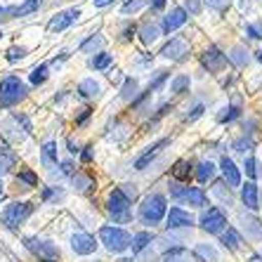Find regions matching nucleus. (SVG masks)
<instances>
[{"label": "nucleus", "mask_w": 262, "mask_h": 262, "mask_svg": "<svg viewBox=\"0 0 262 262\" xmlns=\"http://www.w3.org/2000/svg\"><path fill=\"white\" fill-rule=\"evenodd\" d=\"M168 215V201L163 194H149L140 206V220L144 225H159Z\"/></svg>", "instance_id": "f257e3e1"}, {"label": "nucleus", "mask_w": 262, "mask_h": 262, "mask_svg": "<svg viewBox=\"0 0 262 262\" xmlns=\"http://www.w3.org/2000/svg\"><path fill=\"white\" fill-rule=\"evenodd\" d=\"M29 88L17 78V76H7L0 80V106H14L26 97Z\"/></svg>", "instance_id": "f03ea898"}, {"label": "nucleus", "mask_w": 262, "mask_h": 262, "mask_svg": "<svg viewBox=\"0 0 262 262\" xmlns=\"http://www.w3.org/2000/svg\"><path fill=\"white\" fill-rule=\"evenodd\" d=\"M99 238H102V244L111 253H123V250L130 248V244H133V236L125 229H121V227H102L99 229Z\"/></svg>", "instance_id": "7ed1b4c3"}, {"label": "nucleus", "mask_w": 262, "mask_h": 262, "mask_svg": "<svg viewBox=\"0 0 262 262\" xmlns=\"http://www.w3.org/2000/svg\"><path fill=\"white\" fill-rule=\"evenodd\" d=\"M130 206H133V199H130L121 187H116V189L109 194V203H106V208H109L111 217L116 220V222H128V220L133 217V215H130Z\"/></svg>", "instance_id": "20e7f679"}, {"label": "nucleus", "mask_w": 262, "mask_h": 262, "mask_svg": "<svg viewBox=\"0 0 262 262\" xmlns=\"http://www.w3.org/2000/svg\"><path fill=\"white\" fill-rule=\"evenodd\" d=\"M227 215L220 208H208L206 213L201 215V229L208 234H222L227 229Z\"/></svg>", "instance_id": "39448f33"}, {"label": "nucleus", "mask_w": 262, "mask_h": 262, "mask_svg": "<svg viewBox=\"0 0 262 262\" xmlns=\"http://www.w3.org/2000/svg\"><path fill=\"white\" fill-rule=\"evenodd\" d=\"M31 210H33L31 203H19V201L10 203V206L3 210V220H5V225L10 227V229H17V227L31 215Z\"/></svg>", "instance_id": "423d86ee"}, {"label": "nucleus", "mask_w": 262, "mask_h": 262, "mask_svg": "<svg viewBox=\"0 0 262 262\" xmlns=\"http://www.w3.org/2000/svg\"><path fill=\"white\" fill-rule=\"evenodd\" d=\"M187 55H189V43L184 38H172L170 43H165V48L161 50V57L172 61H182Z\"/></svg>", "instance_id": "0eeeda50"}, {"label": "nucleus", "mask_w": 262, "mask_h": 262, "mask_svg": "<svg viewBox=\"0 0 262 262\" xmlns=\"http://www.w3.org/2000/svg\"><path fill=\"white\" fill-rule=\"evenodd\" d=\"M201 61H203V67H206L210 73H217V71H222V67H225L229 59H227V55L222 52V50H217L215 45H210V48L203 52Z\"/></svg>", "instance_id": "6e6552de"}, {"label": "nucleus", "mask_w": 262, "mask_h": 262, "mask_svg": "<svg viewBox=\"0 0 262 262\" xmlns=\"http://www.w3.org/2000/svg\"><path fill=\"white\" fill-rule=\"evenodd\" d=\"M187 19H189L187 10H184V7H175V10H170V12L163 17V26H161V31H163V33H172V31H177L180 26L187 24Z\"/></svg>", "instance_id": "1a4fd4ad"}, {"label": "nucleus", "mask_w": 262, "mask_h": 262, "mask_svg": "<svg viewBox=\"0 0 262 262\" xmlns=\"http://www.w3.org/2000/svg\"><path fill=\"white\" fill-rule=\"evenodd\" d=\"M78 17H80V10H78V7H71V10H64V12H57L55 17L50 19L48 29L50 31H64V29H69V26H71Z\"/></svg>", "instance_id": "9d476101"}, {"label": "nucleus", "mask_w": 262, "mask_h": 262, "mask_svg": "<svg viewBox=\"0 0 262 262\" xmlns=\"http://www.w3.org/2000/svg\"><path fill=\"white\" fill-rule=\"evenodd\" d=\"M165 222H168V229H182V227H191L194 225V217H191L187 210L182 208H170L168 215H165Z\"/></svg>", "instance_id": "9b49d317"}, {"label": "nucleus", "mask_w": 262, "mask_h": 262, "mask_svg": "<svg viewBox=\"0 0 262 262\" xmlns=\"http://www.w3.org/2000/svg\"><path fill=\"white\" fill-rule=\"evenodd\" d=\"M220 170H222V177H225L227 187H241V170L236 168V163H234L232 159H227V156H222V161H220Z\"/></svg>", "instance_id": "f8f14e48"}, {"label": "nucleus", "mask_w": 262, "mask_h": 262, "mask_svg": "<svg viewBox=\"0 0 262 262\" xmlns=\"http://www.w3.org/2000/svg\"><path fill=\"white\" fill-rule=\"evenodd\" d=\"M241 201L248 210H260V189L255 182L241 184Z\"/></svg>", "instance_id": "ddd939ff"}, {"label": "nucleus", "mask_w": 262, "mask_h": 262, "mask_svg": "<svg viewBox=\"0 0 262 262\" xmlns=\"http://www.w3.org/2000/svg\"><path fill=\"white\" fill-rule=\"evenodd\" d=\"M168 144H170V140H168V137H163V140H159L154 146H149V151H144V154L140 156V159L135 161V170H144L146 165L151 163V161L161 154V149H163V146H168Z\"/></svg>", "instance_id": "4468645a"}, {"label": "nucleus", "mask_w": 262, "mask_h": 262, "mask_svg": "<svg viewBox=\"0 0 262 262\" xmlns=\"http://www.w3.org/2000/svg\"><path fill=\"white\" fill-rule=\"evenodd\" d=\"M71 248L76 250L78 255H92L95 248H97V244H95V238H92L90 234H76V236L71 238Z\"/></svg>", "instance_id": "2eb2a0df"}, {"label": "nucleus", "mask_w": 262, "mask_h": 262, "mask_svg": "<svg viewBox=\"0 0 262 262\" xmlns=\"http://www.w3.org/2000/svg\"><path fill=\"white\" fill-rule=\"evenodd\" d=\"M180 201L189 203V206H194V208H203V206H208V196L201 187H187Z\"/></svg>", "instance_id": "dca6fc26"}, {"label": "nucleus", "mask_w": 262, "mask_h": 262, "mask_svg": "<svg viewBox=\"0 0 262 262\" xmlns=\"http://www.w3.org/2000/svg\"><path fill=\"white\" fill-rule=\"evenodd\" d=\"M26 246H29L36 255H43L48 257V260H52V257H59V250H57V246H52L50 241H26Z\"/></svg>", "instance_id": "f3484780"}, {"label": "nucleus", "mask_w": 262, "mask_h": 262, "mask_svg": "<svg viewBox=\"0 0 262 262\" xmlns=\"http://www.w3.org/2000/svg\"><path fill=\"white\" fill-rule=\"evenodd\" d=\"M99 92H102V85H99L95 78H85V80H80L78 83V95L80 97H97Z\"/></svg>", "instance_id": "a211bd4d"}, {"label": "nucleus", "mask_w": 262, "mask_h": 262, "mask_svg": "<svg viewBox=\"0 0 262 262\" xmlns=\"http://www.w3.org/2000/svg\"><path fill=\"white\" fill-rule=\"evenodd\" d=\"M40 161H43L45 168L57 165V142H45L43 149H40Z\"/></svg>", "instance_id": "6ab92c4d"}, {"label": "nucleus", "mask_w": 262, "mask_h": 262, "mask_svg": "<svg viewBox=\"0 0 262 262\" xmlns=\"http://www.w3.org/2000/svg\"><path fill=\"white\" fill-rule=\"evenodd\" d=\"M159 36H161V29L156 24H144L140 29V40L144 45H154L156 40H159Z\"/></svg>", "instance_id": "aec40b11"}, {"label": "nucleus", "mask_w": 262, "mask_h": 262, "mask_svg": "<svg viewBox=\"0 0 262 262\" xmlns=\"http://www.w3.org/2000/svg\"><path fill=\"white\" fill-rule=\"evenodd\" d=\"M172 177H175L177 182H189L191 177V163L189 161H177L175 165H172Z\"/></svg>", "instance_id": "412c9836"}, {"label": "nucleus", "mask_w": 262, "mask_h": 262, "mask_svg": "<svg viewBox=\"0 0 262 262\" xmlns=\"http://www.w3.org/2000/svg\"><path fill=\"white\" fill-rule=\"evenodd\" d=\"M220 244L225 246V248H229V250H236L238 246H241V236H238L236 229L227 227V232H222V238H220Z\"/></svg>", "instance_id": "4be33fe9"}, {"label": "nucleus", "mask_w": 262, "mask_h": 262, "mask_svg": "<svg viewBox=\"0 0 262 262\" xmlns=\"http://www.w3.org/2000/svg\"><path fill=\"white\" fill-rule=\"evenodd\" d=\"M215 177V165L210 163V161H203V163H199V168H196V180L201 184L210 182Z\"/></svg>", "instance_id": "5701e85b"}, {"label": "nucleus", "mask_w": 262, "mask_h": 262, "mask_svg": "<svg viewBox=\"0 0 262 262\" xmlns=\"http://www.w3.org/2000/svg\"><path fill=\"white\" fill-rule=\"evenodd\" d=\"M227 59L229 61H234V64H236V67H246V64H248V50H244V45H234L232 48V52H229V55H227Z\"/></svg>", "instance_id": "b1692460"}, {"label": "nucleus", "mask_w": 262, "mask_h": 262, "mask_svg": "<svg viewBox=\"0 0 262 262\" xmlns=\"http://www.w3.org/2000/svg\"><path fill=\"white\" fill-rule=\"evenodd\" d=\"M111 61H114V57H111L109 52H97V55L90 59V67L97 69V71H104V69L111 67Z\"/></svg>", "instance_id": "393cba45"}, {"label": "nucleus", "mask_w": 262, "mask_h": 262, "mask_svg": "<svg viewBox=\"0 0 262 262\" xmlns=\"http://www.w3.org/2000/svg\"><path fill=\"white\" fill-rule=\"evenodd\" d=\"M40 5H43V0H26L24 5L14 7V17H26V14H33Z\"/></svg>", "instance_id": "a878e982"}, {"label": "nucleus", "mask_w": 262, "mask_h": 262, "mask_svg": "<svg viewBox=\"0 0 262 262\" xmlns=\"http://www.w3.org/2000/svg\"><path fill=\"white\" fill-rule=\"evenodd\" d=\"M151 244V234L149 232H140V234H135L133 236V253H140V250H144L146 246Z\"/></svg>", "instance_id": "bb28decb"}, {"label": "nucleus", "mask_w": 262, "mask_h": 262, "mask_svg": "<svg viewBox=\"0 0 262 262\" xmlns=\"http://www.w3.org/2000/svg\"><path fill=\"white\" fill-rule=\"evenodd\" d=\"M189 76H187V73H177L175 78L170 80V92H177V95H180V92H184L187 90V88H189Z\"/></svg>", "instance_id": "cd10ccee"}, {"label": "nucleus", "mask_w": 262, "mask_h": 262, "mask_svg": "<svg viewBox=\"0 0 262 262\" xmlns=\"http://www.w3.org/2000/svg\"><path fill=\"white\" fill-rule=\"evenodd\" d=\"M29 78H31L33 85H43L45 80H48V64H38V67L31 71Z\"/></svg>", "instance_id": "c85d7f7f"}, {"label": "nucleus", "mask_w": 262, "mask_h": 262, "mask_svg": "<svg viewBox=\"0 0 262 262\" xmlns=\"http://www.w3.org/2000/svg\"><path fill=\"white\" fill-rule=\"evenodd\" d=\"M104 45V38L99 36H92V38H88L85 43H80V52H95V50H99Z\"/></svg>", "instance_id": "c756f323"}, {"label": "nucleus", "mask_w": 262, "mask_h": 262, "mask_svg": "<svg viewBox=\"0 0 262 262\" xmlns=\"http://www.w3.org/2000/svg\"><path fill=\"white\" fill-rule=\"evenodd\" d=\"M244 170H246V175L250 177V182L260 177V170H257V161L253 159V156H248V159H246V163H244Z\"/></svg>", "instance_id": "7c9ffc66"}, {"label": "nucleus", "mask_w": 262, "mask_h": 262, "mask_svg": "<svg viewBox=\"0 0 262 262\" xmlns=\"http://www.w3.org/2000/svg\"><path fill=\"white\" fill-rule=\"evenodd\" d=\"M222 111H225V114H220L217 116L220 123H229V121H234V118L241 116V109H238V106H227V109H222Z\"/></svg>", "instance_id": "2f4dec72"}, {"label": "nucleus", "mask_w": 262, "mask_h": 262, "mask_svg": "<svg viewBox=\"0 0 262 262\" xmlns=\"http://www.w3.org/2000/svg\"><path fill=\"white\" fill-rule=\"evenodd\" d=\"M210 10H215V12H225L227 7L232 5V0H203Z\"/></svg>", "instance_id": "473e14b6"}, {"label": "nucleus", "mask_w": 262, "mask_h": 262, "mask_svg": "<svg viewBox=\"0 0 262 262\" xmlns=\"http://www.w3.org/2000/svg\"><path fill=\"white\" fill-rule=\"evenodd\" d=\"M246 33L253 40H260L262 38V21H255V24H246Z\"/></svg>", "instance_id": "72a5a7b5"}, {"label": "nucleus", "mask_w": 262, "mask_h": 262, "mask_svg": "<svg viewBox=\"0 0 262 262\" xmlns=\"http://www.w3.org/2000/svg\"><path fill=\"white\" fill-rule=\"evenodd\" d=\"M26 52H29L26 48H10V50H7V61H19V59H24Z\"/></svg>", "instance_id": "f704fd0d"}, {"label": "nucleus", "mask_w": 262, "mask_h": 262, "mask_svg": "<svg viewBox=\"0 0 262 262\" xmlns=\"http://www.w3.org/2000/svg\"><path fill=\"white\" fill-rule=\"evenodd\" d=\"M135 92H137V80L128 78L125 80V85H123V97L130 99V97H135Z\"/></svg>", "instance_id": "c9c22d12"}, {"label": "nucleus", "mask_w": 262, "mask_h": 262, "mask_svg": "<svg viewBox=\"0 0 262 262\" xmlns=\"http://www.w3.org/2000/svg\"><path fill=\"white\" fill-rule=\"evenodd\" d=\"M165 80H168V71H159V76H156V78L151 80V83H149V92H154V90H159L161 85H163Z\"/></svg>", "instance_id": "e433bc0d"}, {"label": "nucleus", "mask_w": 262, "mask_h": 262, "mask_svg": "<svg viewBox=\"0 0 262 262\" xmlns=\"http://www.w3.org/2000/svg\"><path fill=\"white\" fill-rule=\"evenodd\" d=\"M187 14H201V0H184Z\"/></svg>", "instance_id": "4c0bfd02"}, {"label": "nucleus", "mask_w": 262, "mask_h": 262, "mask_svg": "<svg viewBox=\"0 0 262 262\" xmlns=\"http://www.w3.org/2000/svg\"><path fill=\"white\" fill-rule=\"evenodd\" d=\"M19 180H21V182H26V184H31V187H36V184H38V175H36V172H31V170H21V172H19Z\"/></svg>", "instance_id": "58836bf2"}, {"label": "nucleus", "mask_w": 262, "mask_h": 262, "mask_svg": "<svg viewBox=\"0 0 262 262\" xmlns=\"http://www.w3.org/2000/svg\"><path fill=\"white\" fill-rule=\"evenodd\" d=\"M142 5H144V0H130V3H125V5H123V14L137 12V10H140Z\"/></svg>", "instance_id": "ea45409f"}, {"label": "nucleus", "mask_w": 262, "mask_h": 262, "mask_svg": "<svg viewBox=\"0 0 262 262\" xmlns=\"http://www.w3.org/2000/svg\"><path fill=\"white\" fill-rule=\"evenodd\" d=\"M196 255H206V257H210V262L217 260V253H215L213 248H208V246H199V248H196Z\"/></svg>", "instance_id": "a19ab883"}, {"label": "nucleus", "mask_w": 262, "mask_h": 262, "mask_svg": "<svg viewBox=\"0 0 262 262\" xmlns=\"http://www.w3.org/2000/svg\"><path fill=\"white\" fill-rule=\"evenodd\" d=\"M234 146H236V151L246 154V151H250V146H253V142H250V140H236V142H234Z\"/></svg>", "instance_id": "79ce46f5"}, {"label": "nucleus", "mask_w": 262, "mask_h": 262, "mask_svg": "<svg viewBox=\"0 0 262 262\" xmlns=\"http://www.w3.org/2000/svg\"><path fill=\"white\" fill-rule=\"evenodd\" d=\"M10 165H12V156H0V175L10 170Z\"/></svg>", "instance_id": "37998d69"}, {"label": "nucleus", "mask_w": 262, "mask_h": 262, "mask_svg": "<svg viewBox=\"0 0 262 262\" xmlns=\"http://www.w3.org/2000/svg\"><path fill=\"white\" fill-rule=\"evenodd\" d=\"M90 114H92L90 109H83V114H80V116L76 118V125H83V123H85L88 118H90Z\"/></svg>", "instance_id": "c03bdc74"}, {"label": "nucleus", "mask_w": 262, "mask_h": 262, "mask_svg": "<svg viewBox=\"0 0 262 262\" xmlns=\"http://www.w3.org/2000/svg\"><path fill=\"white\" fill-rule=\"evenodd\" d=\"M149 5H151V10H161V7H165V3L168 0H146Z\"/></svg>", "instance_id": "a18cd8bd"}, {"label": "nucleus", "mask_w": 262, "mask_h": 262, "mask_svg": "<svg viewBox=\"0 0 262 262\" xmlns=\"http://www.w3.org/2000/svg\"><path fill=\"white\" fill-rule=\"evenodd\" d=\"M133 33H135V24H128L125 29H123V36H125V40H130V38H133Z\"/></svg>", "instance_id": "49530a36"}, {"label": "nucleus", "mask_w": 262, "mask_h": 262, "mask_svg": "<svg viewBox=\"0 0 262 262\" xmlns=\"http://www.w3.org/2000/svg\"><path fill=\"white\" fill-rule=\"evenodd\" d=\"M61 172L71 175V172H73V163H71V161H64V163H61Z\"/></svg>", "instance_id": "de8ad7c7"}, {"label": "nucleus", "mask_w": 262, "mask_h": 262, "mask_svg": "<svg viewBox=\"0 0 262 262\" xmlns=\"http://www.w3.org/2000/svg\"><path fill=\"white\" fill-rule=\"evenodd\" d=\"M111 3H116V0H92L95 7H106V5H111Z\"/></svg>", "instance_id": "09e8293b"}, {"label": "nucleus", "mask_w": 262, "mask_h": 262, "mask_svg": "<svg viewBox=\"0 0 262 262\" xmlns=\"http://www.w3.org/2000/svg\"><path fill=\"white\" fill-rule=\"evenodd\" d=\"M92 159V151H90V146H85V151H83V161H90Z\"/></svg>", "instance_id": "8fccbe9b"}, {"label": "nucleus", "mask_w": 262, "mask_h": 262, "mask_svg": "<svg viewBox=\"0 0 262 262\" xmlns=\"http://www.w3.org/2000/svg\"><path fill=\"white\" fill-rule=\"evenodd\" d=\"M255 59H257V61H260V64H262V48H260V50H257V52H255Z\"/></svg>", "instance_id": "3c124183"}, {"label": "nucleus", "mask_w": 262, "mask_h": 262, "mask_svg": "<svg viewBox=\"0 0 262 262\" xmlns=\"http://www.w3.org/2000/svg\"><path fill=\"white\" fill-rule=\"evenodd\" d=\"M0 196H3V182H0Z\"/></svg>", "instance_id": "603ef678"}, {"label": "nucleus", "mask_w": 262, "mask_h": 262, "mask_svg": "<svg viewBox=\"0 0 262 262\" xmlns=\"http://www.w3.org/2000/svg\"><path fill=\"white\" fill-rule=\"evenodd\" d=\"M0 38H3V33H0Z\"/></svg>", "instance_id": "864d4df0"}]
</instances>
